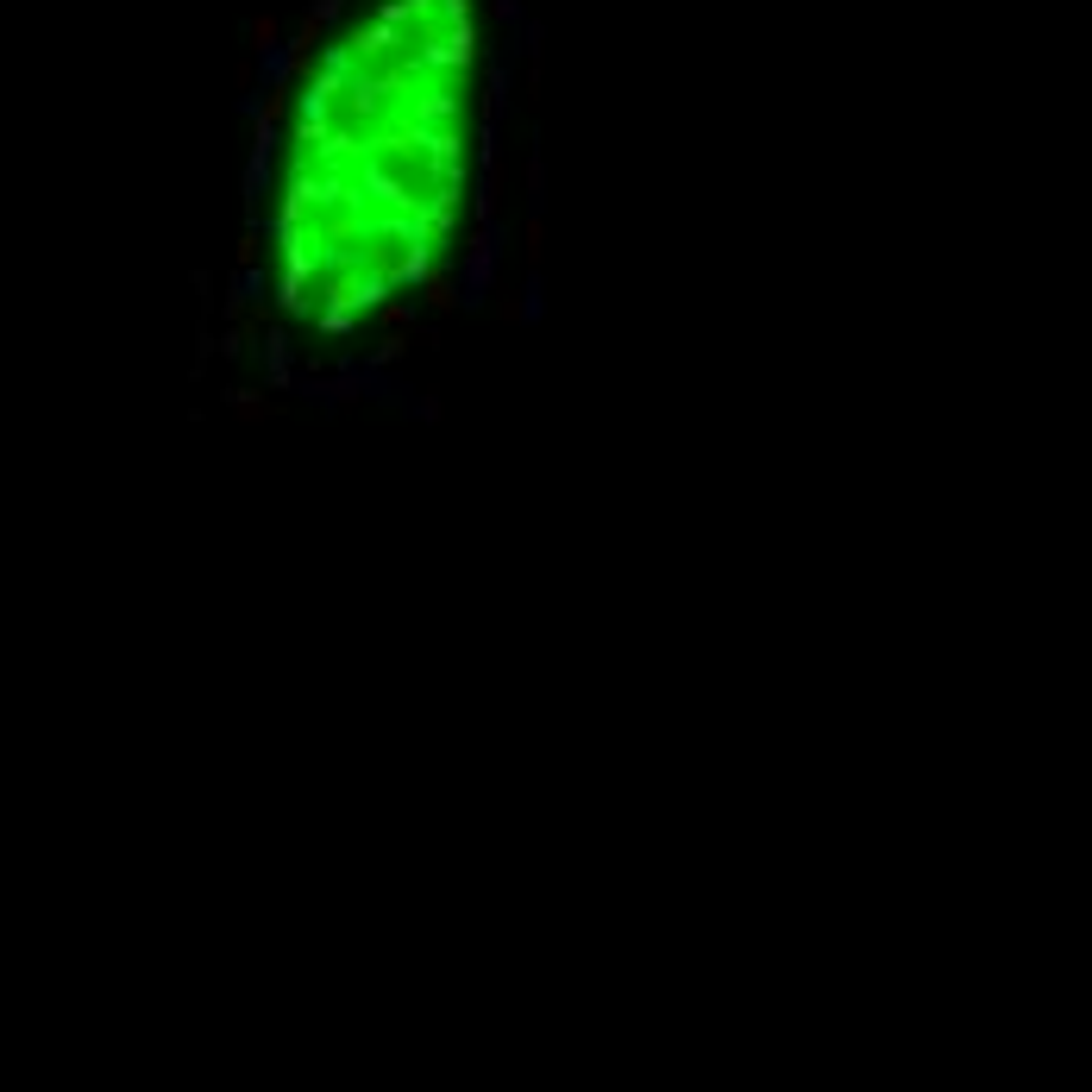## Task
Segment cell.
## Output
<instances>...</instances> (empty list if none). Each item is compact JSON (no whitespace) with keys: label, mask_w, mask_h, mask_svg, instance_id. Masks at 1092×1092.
Wrapping results in <instances>:
<instances>
[{"label":"cell","mask_w":1092,"mask_h":1092,"mask_svg":"<svg viewBox=\"0 0 1092 1092\" xmlns=\"http://www.w3.org/2000/svg\"><path fill=\"white\" fill-rule=\"evenodd\" d=\"M521 50V0H302L195 346L207 408H427L452 327L496 283Z\"/></svg>","instance_id":"1"}]
</instances>
